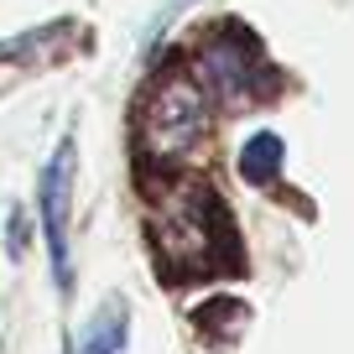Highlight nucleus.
Segmentation results:
<instances>
[{
	"label": "nucleus",
	"mask_w": 354,
	"mask_h": 354,
	"mask_svg": "<svg viewBox=\"0 0 354 354\" xmlns=\"http://www.w3.org/2000/svg\"><path fill=\"white\" fill-rule=\"evenodd\" d=\"M203 131H209V94L193 73L183 68H162L146 84L141 104H136V146L146 151L151 167H177L198 151Z\"/></svg>",
	"instance_id": "obj_1"
},
{
	"label": "nucleus",
	"mask_w": 354,
	"mask_h": 354,
	"mask_svg": "<svg viewBox=\"0 0 354 354\" xmlns=\"http://www.w3.org/2000/svg\"><path fill=\"white\" fill-rule=\"evenodd\" d=\"M146 230H151L156 261L177 277H198L219 261V203L198 183H172L156 193Z\"/></svg>",
	"instance_id": "obj_2"
},
{
	"label": "nucleus",
	"mask_w": 354,
	"mask_h": 354,
	"mask_svg": "<svg viewBox=\"0 0 354 354\" xmlns=\"http://www.w3.org/2000/svg\"><path fill=\"white\" fill-rule=\"evenodd\" d=\"M193 78L203 84L209 100H219L224 110L261 100V88L271 84V63L261 57V47L240 32V26H214V37L193 57Z\"/></svg>",
	"instance_id": "obj_3"
},
{
	"label": "nucleus",
	"mask_w": 354,
	"mask_h": 354,
	"mask_svg": "<svg viewBox=\"0 0 354 354\" xmlns=\"http://www.w3.org/2000/svg\"><path fill=\"white\" fill-rule=\"evenodd\" d=\"M73 156H78V141L73 131L57 141L53 162L42 172V188H37V214H42V240H47V255H53V281L57 292H73V255H68V209H73Z\"/></svg>",
	"instance_id": "obj_4"
},
{
	"label": "nucleus",
	"mask_w": 354,
	"mask_h": 354,
	"mask_svg": "<svg viewBox=\"0 0 354 354\" xmlns=\"http://www.w3.org/2000/svg\"><path fill=\"white\" fill-rule=\"evenodd\" d=\"M125 339H131V313H125V297H110L94 318H88L84 339H78V354H125Z\"/></svg>",
	"instance_id": "obj_5"
},
{
	"label": "nucleus",
	"mask_w": 354,
	"mask_h": 354,
	"mask_svg": "<svg viewBox=\"0 0 354 354\" xmlns=\"http://www.w3.org/2000/svg\"><path fill=\"white\" fill-rule=\"evenodd\" d=\"M277 172H281V136L255 131L250 141H245V151H240V177L255 183V188H266V183H277Z\"/></svg>",
	"instance_id": "obj_6"
},
{
	"label": "nucleus",
	"mask_w": 354,
	"mask_h": 354,
	"mask_svg": "<svg viewBox=\"0 0 354 354\" xmlns=\"http://www.w3.org/2000/svg\"><path fill=\"white\" fill-rule=\"evenodd\" d=\"M68 32H73L68 21H53V26H37L32 37L0 42V63H37V57H47V47H53V42H63Z\"/></svg>",
	"instance_id": "obj_7"
},
{
	"label": "nucleus",
	"mask_w": 354,
	"mask_h": 354,
	"mask_svg": "<svg viewBox=\"0 0 354 354\" xmlns=\"http://www.w3.org/2000/svg\"><path fill=\"white\" fill-rule=\"evenodd\" d=\"M26 245H32V219H26V209H11V214H6V255L21 261Z\"/></svg>",
	"instance_id": "obj_8"
}]
</instances>
